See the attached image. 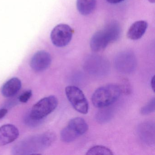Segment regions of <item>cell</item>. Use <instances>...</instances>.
Instances as JSON below:
<instances>
[{
    "label": "cell",
    "mask_w": 155,
    "mask_h": 155,
    "mask_svg": "<svg viewBox=\"0 0 155 155\" xmlns=\"http://www.w3.org/2000/svg\"><path fill=\"white\" fill-rule=\"evenodd\" d=\"M121 34V28L118 22H110L103 29L96 32L90 41V47L93 51H101L110 43L118 39Z\"/></svg>",
    "instance_id": "1"
},
{
    "label": "cell",
    "mask_w": 155,
    "mask_h": 155,
    "mask_svg": "<svg viewBox=\"0 0 155 155\" xmlns=\"http://www.w3.org/2000/svg\"><path fill=\"white\" fill-rule=\"evenodd\" d=\"M121 93V88L118 85H105L94 91L91 97V101L93 105L97 107L105 108L116 102Z\"/></svg>",
    "instance_id": "2"
},
{
    "label": "cell",
    "mask_w": 155,
    "mask_h": 155,
    "mask_svg": "<svg viewBox=\"0 0 155 155\" xmlns=\"http://www.w3.org/2000/svg\"><path fill=\"white\" fill-rule=\"evenodd\" d=\"M58 103V99L55 96L43 98L32 107L30 116L34 119L42 120L56 109Z\"/></svg>",
    "instance_id": "3"
},
{
    "label": "cell",
    "mask_w": 155,
    "mask_h": 155,
    "mask_svg": "<svg viewBox=\"0 0 155 155\" xmlns=\"http://www.w3.org/2000/svg\"><path fill=\"white\" fill-rule=\"evenodd\" d=\"M65 93L70 103L77 111L81 114L87 113L88 102L79 88L74 86H68L65 89Z\"/></svg>",
    "instance_id": "4"
},
{
    "label": "cell",
    "mask_w": 155,
    "mask_h": 155,
    "mask_svg": "<svg viewBox=\"0 0 155 155\" xmlns=\"http://www.w3.org/2000/svg\"><path fill=\"white\" fill-rule=\"evenodd\" d=\"M73 30L69 25L60 24L57 25L51 31V39L55 46L62 48L67 46L71 41Z\"/></svg>",
    "instance_id": "5"
},
{
    "label": "cell",
    "mask_w": 155,
    "mask_h": 155,
    "mask_svg": "<svg viewBox=\"0 0 155 155\" xmlns=\"http://www.w3.org/2000/svg\"><path fill=\"white\" fill-rule=\"evenodd\" d=\"M114 64L119 72L125 74H130L136 69L137 60L132 53L122 52L116 57Z\"/></svg>",
    "instance_id": "6"
},
{
    "label": "cell",
    "mask_w": 155,
    "mask_h": 155,
    "mask_svg": "<svg viewBox=\"0 0 155 155\" xmlns=\"http://www.w3.org/2000/svg\"><path fill=\"white\" fill-rule=\"evenodd\" d=\"M86 71L94 76H104L109 71V65L100 58H91L86 61L84 67Z\"/></svg>",
    "instance_id": "7"
},
{
    "label": "cell",
    "mask_w": 155,
    "mask_h": 155,
    "mask_svg": "<svg viewBox=\"0 0 155 155\" xmlns=\"http://www.w3.org/2000/svg\"><path fill=\"white\" fill-rule=\"evenodd\" d=\"M51 63L50 54L44 51H40L36 52L31 58L30 66L33 70L40 72L47 70Z\"/></svg>",
    "instance_id": "8"
},
{
    "label": "cell",
    "mask_w": 155,
    "mask_h": 155,
    "mask_svg": "<svg viewBox=\"0 0 155 155\" xmlns=\"http://www.w3.org/2000/svg\"><path fill=\"white\" fill-rule=\"evenodd\" d=\"M19 135L18 128L12 124L0 127V146L9 144L16 140Z\"/></svg>",
    "instance_id": "9"
},
{
    "label": "cell",
    "mask_w": 155,
    "mask_h": 155,
    "mask_svg": "<svg viewBox=\"0 0 155 155\" xmlns=\"http://www.w3.org/2000/svg\"><path fill=\"white\" fill-rule=\"evenodd\" d=\"M140 137L145 143L151 144L155 140V125L151 122L142 123L139 127Z\"/></svg>",
    "instance_id": "10"
},
{
    "label": "cell",
    "mask_w": 155,
    "mask_h": 155,
    "mask_svg": "<svg viewBox=\"0 0 155 155\" xmlns=\"http://www.w3.org/2000/svg\"><path fill=\"white\" fill-rule=\"evenodd\" d=\"M148 24L145 21H138L131 25L127 33V37L132 40H137L144 35Z\"/></svg>",
    "instance_id": "11"
},
{
    "label": "cell",
    "mask_w": 155,
    "mask_h": 155,
    "mask_svg": "<svg viewBox=\"0 0 155 155\" xmlns=\"http://www.w3.org/2000/svg\"><path fill=\"white\" fill-rule=\"evenodd\" d=\"M21 87V82L19 79L12 78L3 85L2 93L4 97H10L15 96L19 91Z\"/></svg>",
    "instance_id": "12"
},
{
    "label": "cell",
    "mask_w": 155,
    "mask_h": 155,
    "mask_svg": "<svg viewBox=\"0 0 155 155\" xmlns=\"http://www.w3.org/2000/svg\"><path fill=\"white\" fill-rule=\"evenodd\" d=\"M96 4L97 0H77V9L81 15L88 16L94 11Z\"/></svg>",
    "instance_id": "13"
},
{
    "label": "cell",
    "mask_w": 155,
    "mask_h": 155,
    "mask_svg": "<svg viewBox=\"0 0 155 155\" xmlns=\"http://www.w3.org/2000/svg\"><path fill=\"white\" fill-rule=\"evenodd\" d=\"M68 126L73 129L80 136L86 133L88 129V126L86 121L82 118L79 117L71 119Z\"/></svg>",
    "instance_id": "14"
},
{
    "label": "cell",
    "mask_w": 155,
    "mask_h": 155,
    "mask_svg": "<svg viewBox=\"0 0 155 155\" xmlns=\"http://www.w3.org/2000/svg\"><path fill=\"white\" fill-rule=\"evenodd\" d=\"M60 136L61 140L66 143L72 142L80 137L78 133L68 125L62 130Z\"/></svg>",
    "instance_id": "15"
},
{
    "label": "cell",
    "mask_w": 155,
    "mask_h": 155,
    "mask_svg": "<svg viewBox=\"0 0 155 155\" xmlns=\"http://www.w3.org/2000/svg\"><path fill=\"white\" fill-rule=\"evenodd\" d=\"M86 155H113V152L110 149L102 146H96L90 148Z\"/></svg>",
    "instance_id": "16"
},
{
    "label": "cell",
    "mask_w": 155,
    "mask_h": 155,
    "mask_svg": "<svg viewBox=\"0 0 155 155\" xmlns=\"http://www.w3.org/2000/svg\"><path fill=\"white\" fill-rule=\"evenodd\" d=\"M111 110L110 109L102 110L100 111L97 115V120L100 123H105L108 121L111 118Z\"/></svg>",
    "instance_id": "17"
},
{
    "label": "cell",
    "mask_w": 155,
    "mask_h": 155,
    "mask_svg": "<svg viewBox=\"0 0 155 155\" xmlns=\"http://www.w3.org/2000/svg\"><path fill=\"white\" fill-rule=\"evenodd\" d=\"M155 110V98L153 97L141 108L140 112L142 115H148L154 112Z\"/></svg>",
    "instance_id": "18"
},
{
    "label": "cell",
    "mask_w": 155,
    "mask_h": 155,
    "mask_svg": "<svg viewBox=\"0 0 155 155\" xmlns=\"http://www.w3.org/2000/svg\"><path fill=\"white\" fill-rule=\"evenodd\" d=\"M25 123L30 127H36L40 124L42 120L34 119L30 116L29 114L25 119Z\"/></svg>",
    "instance_id": "19"
},
{
    "label": "cell",
    "mask_w": 155,
    "mask_h": 155,
    "mask_svg": "<svg viewBox=\"0 0 155 155\" xmlns=\"http://www.w3.org/2000/svg\"><path fill=\"white\" fill-rule=\"evenodd\" d=\"M32 96V91L31 90L27 91L21 94L19 97V101L22 103H26L31 97Z\"/></svg>",
    "instance_id": "20"
},
{
    "label": "cell",
    "mask_w": 155,
    "mask_h": 155,
    "mask_svg": "<svg viewBox=\"0 0 155 155\" xmlns=\"http://www.w3.org/2000/svg\"><path fill=\"white\" fill-rule=\"evenodd\" d=\"M8 110L6 108H2L0 109V119L4 117L8 113Z\"/></svg>",
    "instance_id": "21"
},
{
    "label": "cell",
    "mask_w": 155,
    "mask_h": 155,
    "mask_svg": "<svg viewBox=\"0 0 155 155\" xmlns=\"http://www.w3.org/2000/svg\"><path fill=\"white\" fill-rule=\"evenodd\" d=\"M106 1L110 4H116L120 3L124 1L125 0H106Z\"/></svg>",
    "instance_id": "22"
},
{
    "label": "cell",
    "mask_w": 155,
    "mask_h": 155,
    "mask_svg": "<svg viewBox=\"0 0 155 155\" xmlns=\"http://www.w3.org/2000/svg\"><path fill=\"white\" fill-rule=\"evenodd\" d=\"M150 86L153 91H155V76H153L150 81Z\"/></svg>",
    "instance_id": "23"
},
{
    "label": "cell",
    "mask_w": 155,
    "mask_h": 155,
    "mask_svg": "<svg viewBox=\"0 0 155 155\" xmlns=\"http://www.w3.org/2000/svg\"><path fill=\"white\" fill-rule=\"evenodd\" d=\"M149 1L150 2V3H154L155 2V0H149Z\"/></svg>",
    "instance_id": "24"
}]
</instances>
